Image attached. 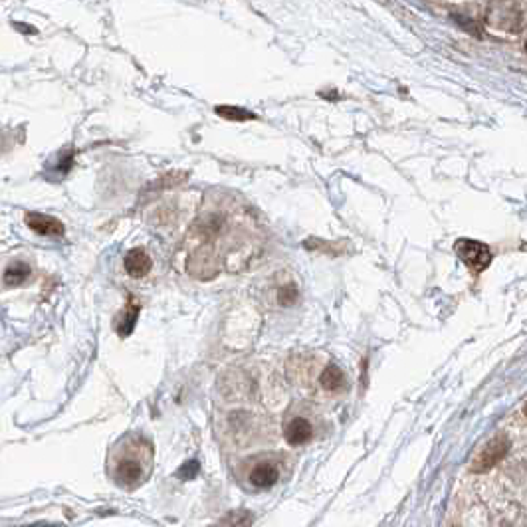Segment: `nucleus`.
<instances>
[{
  "mask_svg": "<svg viewBox=\"0 0 527 527\" xmlns=\"http://www.w3.org/2000/svg\"><path fill=\"white\" fill-rule=\"evenodd\" d=\"M108 462L111 466V476L121 488H137L151 474L153 446L137 434L123 436L108 456Z\"/></svg>",
  "mask_w": 527,
  "mask_h": 527,
  "instance_id": "nucleus-1",
  "label": "nucleus"
},
{
  "mask_svg": "<svg viewBox=\"0 0 527 527\" xmlns=\"http://www.w3.org/2000/svg\"><path fill=\"white\" fill-rule=\"evenodd\" d=\"M486 24L500 30V32H512L517 34L524 28V16L519 13L517 4L514 2H490L486 4Z\"/></svg>",
  "mask_w": 527,
  "mask_h": 527,
  "instance_id": "nucleus-2",
  "label": "nucleus"
},
{
  "mask_svg": "<svg viewBox=\"0 0 527 527\" xmlns=\"http://www.w3.org/2000/svg\"><path fill=\"white\" fill-rule=\"evenodd\" d=\"M454 250L456 256L466 264L470 270H474V272L486 270L491 262L490 248L484 242H478V240H458L454 244Z\"/></svg>",
  "mask_w": 527,
  "mask_h": 527,
  "instance_id": "nucleus-3",
  "label": "nucleus"
},
{
  "mask_svg": "<svg viewBox=\"0 0 527 527\" xmlns=\"http://www.w3.org/2000/svg\"><path fill=\"white\" fill-rule=\"evenodd\" d=\"M507 450H510V440H507L505 436H496V438H491L490 442L482 448V452L474 458L472 470H474V472H486V470H490L493 464H498L503 456L507 454Z\"/></svg>",
  "mask_w": 527,
  "mask_h": 527,
  "instance_id": "nucleus-4",
  "label": "nucleus"
},
{
  "mask_svg": "<svg viewBox=\"0 0 527 527\" xmlns=\"http://www.w3.org/2000/svg\"><path fill=\"white\" fill-rule=\"evenodd\" d=\"M26 224L30 230H34L40 236H64V224L56 220L54 216L42 215V212H30L26 215Z\"/></svg>",
  "mask_w": 527,
  "mask_h": 527,
  "instance_id": "nucleus-5",
  "label": "nucleus"
},
{
  "mask_svg": "<svg viewBox=\"0 0 527 527\" xmlns=\"http://www.w3.org/2000/svg\"><path fill=\"white\" fill-rule=\"evenodd\" d=\"M123 266H125V272L131 277H145L153 268V260L143 248H133L125 254Z\"/></svg>",
  "mask_w": 527,
  "mask_h": 527,
  "instance_id": "nucleus-6",
  "label": "nucleus"
},
{
  "mask_svg": "<svg viewBox=\"0 0 527 527\" xmlns=\"http://www.w3.org/2000/svg\"><path fill=\"white\" fill-rule=\"evenodd\" d=\"M284 436H286V442L291 444V446L308 444L313 438L312 422L305 420L303 417H296V419H291L288 424H286Z\"/></svg>",
  "mask_w": 527,
  "mask_h": 527,
  "instance_id": "nucleus-7",
  "label": "nucleus"
},
{
  "mask_svg": "<svg viewBox=\"0 0 527 527\" xmlns=\"http://www.w3.org/2000/svg\"><path fill=\"white\" fill-rule=\"evenodd\" d=\"M319 384L327 393H341L347 389V375L337 367L335 363H329L319 375Z\"/></svg>",
  "mask_w": 527,
  "mask_h": 527,
  "instance_id": "nucleus-8",
  "label": "nucleus"
},
{
  "mask_svg": "<svg viewBox=\"0 0 527 527\" xmlns=\"http://www.w3.org/2000/svg\"><path fill=\"white\" fill-rule=\"evenodd\" d=\"M139 312H141L139 303L135 301V298H129L127 305H125V310L120 313V317H117V324H115V329H117V333H120L121 337H125V335H129V333H131L133 327H135V324H137Z\"/></svg>",
  "mask_w": 527,
  "mask_h": 527,
  "instance_id": "nucleus-9",
  "label": "nucleus"
},
{
  "mask_svg": "<svg viewBox=\"0 0 527 527\" xmlns=\"http://www.w3.org/2000/svg\"><path fill=\"white\" fill-rule=\"evenodd\" d=\"M280 479V472L274 464H258L250 472V482L256 488H272Z\"/></svg>",
  "mask_w": 527,
  "mask_h": 527,
  "instance_id": "nucleus-10",
  "label": "nucleus"
},
{
  "mask_svg": "<svg viewBox=\"0 0 527 527\" xmlns=\"http://www.w3.org/2000/svg\"><path fill=\"white\" fill-rule=\"evenodd\" d=\"M30 276V266L24 262H14L4 272V284L6 286H20Z\"/></svg>",
  "mask_w": 527,
  "mask_h": 527,
  "instance_id": "nucleus-11",
  "label": "nucleus"
},
{
  "mask_svg": "<svg viewBox=\"0 0 527 527\" xmlns=\"http://www.w3.org/2000/svg\"><path fill=\"white\" fill-rule=\"evenodd\" d=\"M216 113H218V115H222V117H226V120H236V121L254 120V117H256L254 113L246 111V109L228 108V106H218V108H216Z\"/></svg>",
  "mask_w": 527,
  "mask_h": 527,
  "instance_id": "nucleus-12",
  "label": "nucleus"
},
{
  "mask_svg": "<svg viewBox=\"0 0 527 527\" xmlns=\"http://www.w3.org/2000/svg\"><path fill=\"white\" fill-rule=\"evenodd\" d=\"M252 517L246 510H236V512H232V514L228 515L226 519H224V526L228 527H244V526H248L250 524Z\"/></svg>",
  "mask_w": 527,
  "mask_h": 527,
  "instance_id": "nucleus-13",
  "label": "nucleus"
},
{
  "mask_svg": "<svg viewBox=\"0 0 527 527\" xmlns=\"http://www.w3.org/2000/svg\"><path fill=\"white\" fill-rule=\"evenodd\" d=\"M196 472H198V462H196V460H191V462H187L185 466L180 468L179 472H177V476H179L180 479H189L194 478Z\"/></svg>",
  "mask_w": 527,
  "mask_h": 527,
  "instance_id": "nucleus-14",
  "label": "nucleus"
},
{
  "mask_svg": "<svg viewBox=\"0 0 527 527\" xmlns=\"http://www.w3.org/2000/svg\"><path fill=\"white\" fill-rule=\"evenodd\" d=\"M524 412H526V417H527V403H526V407H524Z\"/></svg>",
  "mask_w": 527,
  "mask_h": 527,
  "instance_id": "nucleus-15",
  "label": "nucleus"
},
{
  "mask_svg": "<svg viewBox=\"0 0 527 527\" xmlns=\"http://www.w3.org/2000/svg\"><path fill=\"white\" fill-rule=\"evenodd\" d=\"M526 50H527V44H526Z\"/></svg>",
  "mask_w": 527,
  "mask_h": 527,
  "instance_id": "nucleus-16",
  "label": "nucleus"
}]
</instances>
